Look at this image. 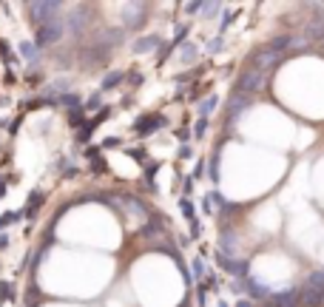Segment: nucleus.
<instances>
[{"mask_svg":"<svg viewBox=\"0 0 324 307\" xmlns=\"http://www.w3.org/2000/svg\"><path fill=\"white\" fill-rule=\"evenodd\" d=\"M179 159H191V145H182L179 148Z\"/></svg>","mask_w":324,"mask_h":307,"instance_id":"obj_34","label":"nucleus"},{"mask_svg":"<svg viewBox=\"0 0 324 307\" xmlns=\"http://www.w3.org/2000/svg\"><path fill=\"white\" fill-rule=\"evenodd\" d=\"M199 233H202V228H199V219H194V222H191V236H194V239H199Z\"/></svg>","mask_w":324,"mask_h":307,"instance_id":"obj_31","label":"nucleus"},{"mask_svg":"<svg viewBox=\"0 0 324 307\" xmlns=\"http://www.w3.org/2000/svg\"><path fill=\"white\" fill-rule=\"evenodd\" d=\"M250 106V97H245V94H231V100H228V125H233V120H239V117L245 114V108Z\"/></svg>","mask_w":324,"mask_h":307,"instance_id":"obj_6","label":"nucleus"},{"mask_svg":"<svg viewBox=\"0 0 324 307\" xmlns=\"http://www.w3.org/2000/svg\"><path fill=\"white\" fill-rule=\"evenodd\" d=\"M125 26L128 29H139L145 23V3H125Z\"/></svg>","mask_w":324,"mask_h":307,"instance_id":"obj_7","label":"nucleus"},{"mask_svg":"<svg viewBox=\"0 0 324 307\" xmlns=\"http://www.w3.org/2000/svg\"><path fill=\"white\" fill-rule=\"evenodd\" d=\"M219 307H228V301H219Z\"/></svg>","mask_w":324,"mask_h":307,"instance_id":"obj_40","label":"nucleus"},{"mask_svg":"<svg viewBox=\"0 0 324 307\" xmlns=\"http://www.w3.org/2000/svg\"><path fill=\"white\" fill-rule=\"evenodd\" d=\"M299 301H304L307 307L324 304V270H316L304 279L302 290H299Z\"/></svg>","mask_w":324,"mask_h":307,"instance_id":"obj_1","label":"nucleus"},{"mask_svg":"<svg viewBox=\"0 0 324 307\" xmlns=\"http://www.w3.org/2000/svg\"><path fill=\"white\" fill-rule=\"evenodd\" d=\"M97 106H100V97H91V100L83 106V111H86V114H91V108H97Z\"/></svg>","mask_w":324,"mask_h":307,"instance_id":"obj_29","label":"nucleus"},{"mask_svg":"<svg viewBox=\"0 0 324 307\" xmlns=\"http://www.w3.org/2000/svg\"><path fill=\"white\" fill-rule=\"evenodd\" d=\"M196 54H199V49H196L194 43H182V49H179V63H194Z\"/></svg>","mask_w":324,"mask_h":307,"instance_id":"obj_13","label":"nucleus"},{"mask_svg":"<svg viewBox=\"0 0 324 307\" xmlns=\"http://www.w3.org/2000/svg\"><path fill=\"white\" fill-rule=\"evenodd\" d=\"M191 270H194V279H202L205 276V262H202V259H194V262H191Z\"/></svg>","mask_w":324,"mask_h":307,"instance_id":"obj_24","label":"nucleus"},{"mask_svg":"<svg viewBox=\"0 0 324 307\" xmlns=\"http://www.w3.org/2000/svg\"><path fill=\"white\" fill-rule=\"evenodd\" d=\"M86 117H88V114H86V111H83V108H74L71 114H68V125H74V128H80Z\"/></svg>","mask_w":324,"mask_h":307,"instance_id":"obj_20","label":"nucleus"},{"mask_svg":"<svg viewBox=\"0 0 324 307\" xmlns=\"http://www.w3.org/2000/svg\"><path fill=\"white\" fill-rule=\"evenodd\" d=\"M63 35H65V20H63V17H57V20L37 26V40H34V43H37V49H43V46L57 43Z\"/></svg>","mask_w":324,"mask_h":307,"instance_id":"obj_5","label":"nucleus"},{"mask_svg":"<svg viewBox=\"0 0 324 307\" xmlns=\"http://www.w3.org/2000/svg\"><path fill=\"white\" fill-rule=\"evenodd\" d=\"M159 46H162V40H159L157 35H148V37H142V40H137V43L131 46V51H134V54H151V51H157Z\"/></svg>","mask_w":324,"mask_h":307,"instance_id":"obj_9","label":"nucleus"},{"mask_svg":"<svg viewBox=\"0 0 324 307\" xmlns=\"http://www.w3.org/2000/svg\"><path fill=\"white\" fill-rule=\"evenodd\" d=\"M0 290H3V293H0L3 299H15V287L9 285V282H0Z\"/></svg>","mask_w":324,"mask_h":307,"instance_id":"obj_25","label":"nucleus"},{"mask_svg":"<svg viewBox=\"0 0 324 307\" xmlns=\"http://www.w3.org/2000/svg\"><path fill=\"white\" fill-rule=\"evenodd\" d=\"M60 12H63V3H57V0H34V3H29L31 23H37V26L57 20Z\"/></svg>","mask_w":324,"mask_h":307,"instance_id":"obj_2","label":"nucleus"},{"mask_svg":"<svg viewBox=\"0 0 324 307\" xmlns=\"http://www.w3.org/2000/svg\"><path fill=\"white\" fill-rule=\"evenodd\" d=\"M205 49H208V54H219V51L225 49V40H222V35H216L213 40H208V46H205Z\"/></svg>","mask_w":324,"mask_h":307,"instance_id":"obj_21","label":"nucleus"},{"mask_svg":"<svg viewBox=\"0 0 324 307\" xmlns=\"http://www.w3.org/2000/svg\"><path fill=\"white\" fill-rule=\"evenodd\" d=\"M279 63H281V54H279V51H273L270 46H262V49H256L250 54L247 69H256V72H262V74H270Z\"/></svg>","mask_w":324,"mask_h":307,"instance_id":"obj_4","label":"nucleus"},{"mask_svg":"<svg viewBox=\"0 0 324 307\" xmlns=\"http://www.w3.org/2000/svg\"><path fill=\"white\" fill-rule=\"evenodd\" d=\"M165 125V117H159V114H148V117H139L137 122H134V131H137L139 137H148L151 131L162 128Z\"/></svg>","mask_w":324,"mask_h":307,"instance_id":"obj_8","label":"nucleus"},{"mask_svg":"<svg viewBox=\"0 0 324 307\" xmlns=\"http://www.w3.org/2000/svg\"><path fill=\"white\" fill-rule=\"evenodd\" d=\"M20 57H26L29 63H37V43H20Z\"/></svg>","mask_w":324,"mask_h":307,"instance_id":"obj_18","label":"nucleus"},{"mask_svg":"<svg viewBox=\"0 0 324 307\" xmlns=\"http://www.w3.org/2000/svg\"><path fill=\"white\" fill-rule=\"evenodd\" d=\"M182 9H185L188 15H196V12H202V3H185Z\"/></svg>","mask_w":324,"mask_h":307,"instance_id":"obj_28","label":"nucleus"},{"mask_svg":"<svg viewBox=\"0 0 324 307\" xmlns=\"http://www.w3.org/2000/svg\"><path fill=\"white\" fill-rule=\"evenodd\" d=\"M57 103H60V106H65V108H71V111H74V108H80V97L74 91H63Z\"/></svg>","mask_w":324,"mask_h":307,"instance_id":"obj_16","label":"nucleus"},{"mask_svg":"<svg viewBox=\"0 0 324 307\" xmlns=\"http://www.w3.org/2000/svg\"><path fill=\"white\" fill-rule=\"evenodd\" d=\"M202 174H205V159H199L194 168V179H202Z\"/></svg>","mask_w":324,"mask_h":307,"instance_id":"obj_30","label":"nucleus"},{"mask_svg":"<svg viewBox=\"0 0 324 307\" xmlns=\"http://www.w3.org/2000/svg\"><path fill=\"white\" fill-rule=\"evenodd\" d=\"M83 12H86V9H83V6H77V12H74V15H71V20H68V29H71L74 35H77V31L83 29V23H86V20H83Z\"/></svg>","mask_w":324,"mask_h":307,"instance_id":"obj_19","label":"nucleus"},{"mask_svg":"<svg viewBox=\"0 0 324 307\" xmlns=\"http://www.w3.org/2000/svg\"><path fill=\"white\" fill-rule=\"evenodd\" d=\"M267 80H270V74H262V72H256V69H245V72L239 74V80H236V94L250 97V94L267 88Z\"/></svg>","mask_w":324,"mask_h":307,"instance_id":"obj_3","label":"nucleus"},{"mask_svg":"<svg viewBox=\"0 0 324 307\" xmlns=\"http://www.w3.org/2000/svg\"><path fill=\"white\" fill-rule=\"evenodd\" d=\"M117 145H120V140H111V137H108L105 143H102V148H117Z\"/></svg>","mask_w":324,"mask_h":307,"instance_id":"obj_35","label":"nucleus"},{"mask_svg":"<svg viewBox=\"0 0 324 307\" xmlns=\"http://www.w3.org/2000/svg\"><path fill=\"white\" fill-rule=\"evenodd\" d=\"M0 196H6V182L0 179Z\"/></svg>","mask_w":324,"mask_h":307,"instance_id":"obj_38","label":"nucleus"},{"mask_svg":"<svg viewBox=\"0 0 324 307\" xmlns=\"http://www.w3.org/2000/svg\"><path fill=\"white\" fill-rule=\"evenodd\" d=\"M179 211H182V216H185L188 222L196 219V211H194V202H191V196H182V199H179Z\"/></svg>","mask_w":324,"mask_h":307,"instance_id":"obj_15","label":"nucleus"},{"mask_svg":"<svg viewBox=\"0 0 324 307\" xmlns=\"http://www.w3.org/2000/svg\"><path fill=\"white\" fill-rule=\"evenodd\" d=\"M208 174H210V182L216 185V182H219V157H216V154L210 157V162H208Z\"/></svg>","mask_w":324,"mask_h":307,"instance_id":"obj_22","label":"nucleus"},{"mask_svg":"<svg viewBox=\"0 0 324 307\" xmlns=\"http://www.w3.org/2000/svg\"><path fill=\"white\" fill-rule=\"evenodd\" d=\"M216 106H219V97H216V94H208V97L196 106V111H199V117H205V120H208V117L216 111Z\"/></svg>","mask_w":324,"mask_h":307,"instance_id":"obj_11","label":"nucleus"},{"mask_svg":"<svg viewBox=\"0 0 324 307\" xmlns=\"http://www.w3.org/2000/svg\"><path fill=\"white\" fill-rule=\"evenodd\" d=\"M273 301L276 307H296L299 304V290H284V293H273Z\"/></svg>","mask_w":324,"mask_h":307,"instance_id":"obj_10","label":"nucleus"},{"mask_svg":"<svg viewBox=\"0 0 324 307\" xmlns=\"http://www.w3.org/2000/svg\"><path fill=\"white\" fill-rule=\"evenodd\" d=\"M233 17H236V15H233V12H225L222 23H219V31H225V29H228V26H231V23H233Z\"/></svg>","mask_w":324,"mask_h":307,"instance_id":"obj_27","label":"nucleus"},{"mask_svg":"<svg viewBox=\"0 0 324 307\" xmlns=\"http://www.w3.org/2000/svg\"><path fill=\"white\" fill-rule=\"evenodd\" d=\"M182 188H185V196L191 191H194V177H185V182H182Z\"/></svg>","mask_w":324,"mask_h":307,"instance_id":"obj_33","label":"nucleus"},{"mask_svg":"<svg viewBox=\"0 0 324 307\" xmlns=\"http://www.w3.org/2000/svg\"><path fill=\"white\" fill-rule=\"evenodd\" d=\"M40 199H43V193H40V191H31L29 193V205L23 208V216H34V211L40 208Z\"/></svg>","mask_w":324,"mask_h":307,"instance_id":"obj_14","label":"nucleus"},{"mask_svg":"<svg viewBox=\"0 0 324 307\" xmlns=\"http://www.w3.org/2000/svg\"><path fill=\"white\" fill-rule=\"evenodd\" d=\"M222 250H225V253H233V236L231 233L222 236Z\"/></svg>","mask_w":324,"mask_h":307,"instance_id":"obj_26","label":"nucleus"},{"mask_svg":"<svg viewBox=\"0 0 324 307\" xmlns=\"http://www.w3.org/2000/svg\"><path fill=\"white\" fill-rule=\"evenodd\" d=\"M188 137H191V131L188 128H182V131H176V140H179L182 145H188Z\"/></svg>","mask_w":324,"mask_h":307,"instance_id":"obj_32","label":"nucleus"},{"mask_svg":"<svg viewBox=\"0 0 324 307\" xmlns=\"http://www.w3.org/2000/svg\"><path fill=\"white\" fill-rule=\"evenodd\" d=\"M6 245H9V239H6V236H3V233H0V250L6 248Z\"/></svg>","mask_w":324,"mask_h":307,"instance_id":"obj_37","label":"nucleus"},{"mask_svg":"<svg viewBox=\"0 0 324 307\" xmlns=\"http://www.w3.org/2000/svg\"><path fill=\"white\" fill-rule=\"evenodd\" d=\"M262 307H276V304H273V301H265V304H262Z\"/></svg>","mask_w":324,"mask_h":307,"instance_id":"obj_39","label":"nucleus"},{"mask_svg":"<svg viewBox=\"0 0 324 307\" xmlns=\"http://www.w3.org/2000/svg\"><path fill=\"white\" fill-rule=\"evenodd\" d=\"M125 80V72H114V74H105L102 77V86H100V91H111V88H117L120 83Z\"/></svg>","mask_w":324,"mask_h":307,"instance_id":"obj_12","label":"nucleus"},{"mask_svg":"<svg viewBox=\"0 0 324 307\" xmlns=\"http://www.w3.org/2000/svg\"><path fill=\"white\" fill-rule=\"evenodd\" d=\"M205 131H208V120H205V117H199V120H196V125H194V137H196V140H202V137H205Z\"/></svg>","mask_w":324,"mask_h":307,"instance_id":"obj_23","label":"nucleus"},{"mask_svg":"<svg viewBox=\"0 0 324 307\" xmlns=\"http://www.w3.org/2000/svg\"><path fill=\"white\" fill-rule=\"evenodd\" d=\"M236 307H256V304H253V301H247V299H239Z\"/></svg>","mask_w":324,"mask_h":307,"instance_id":"obj_36","label":"nucleus"},{"mask_svg":"<svg viewBox=\"0 0 324 307\" xmlns=\"http://www.w3.org/2000/svg\"><path fill=\"white\" fill-rule=\"evenodd\" d=\"M23 216V211H6V214H0V233L12 225V222H17Z\"/></svg>","mask_w":324,"mask_h":307,"instance_id":"obj_17","label":"nucleus"}]
</instances>
